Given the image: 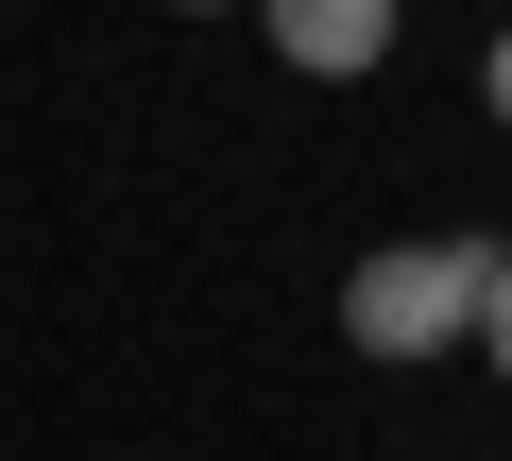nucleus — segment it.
I'll return each mask as SVG.
<instances>
[{"instance_id": "nucleus-2", "label": "nucleus", "mask_w": 512, "mask_h": 461, "mask_svg": "<svg viewBox=\"0 0 512 461\" xmlns=\"http://www.w3.org/2000/svg\"><path fill=\"white\" fill-rule=\"evenodd\" d=\"M274 18V52L308 69V86H359L376 52H393V0H256Z\"/></svg>"}, {"instance_id": "nucleus-4", "label": "nucleus", "mask_w": 512, "mask_h": 461, "mask_svg": "<svg viewBox=\"0 0 512 461\" xmlns=\"http://www.w3.org/2000/svg\"><path fill=\"white\" fill-rule=\"evenodd\" d=\"M478 342H495V376H512V274H495V325H478Z\"/></svg>"}, {"instance_id": "nucleus-3", "label": "nucleus", "mask_w": 512, "mask_h": 461, "mask_svg": "<svg viewBox=\"0 0 512 461\" xmlns=\"http://www.w3.org/2000/svg\"><path fill=\"white\" fill-rule=\"evenodd\" d=\"M478 86H495V120H512V35H495V52H478Z\"/></svg>"}, {"instance_id": "nucleus-1", "label": "nucleus", "mask_w": 512, "mask_h": 461, "mask_svg": "<svg viewBox=\"0 0 512 461\" xmlns=\"http://www.w3.org/2000/svg\"><path fill=\"white\" fill-rule=\"evenodd\" d=\"M495 240H393V257H359L342 274V342L359 359H444V342H478L495 325Z\"/></svg>"}]
</instances>
